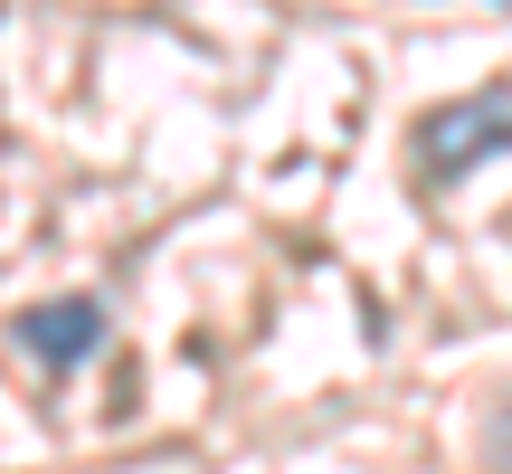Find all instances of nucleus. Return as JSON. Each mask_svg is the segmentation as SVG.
Segmentation results:
<instances>
[{"label": "nucleus", "mask_w": 512, "mask_h": 474, "mask_svg": "<svg viewBox=\"0 0 512 474\" xmlns=\"http://www.w3.org/2000/svg\"><path fill=\"white\" fill-rule=\"evenodd\" d=\"M10 332H19L29 361L76 370V361H95V342H105V304H95V294H57V304H29Z\"/></svg>", "instance_id": "nucleus-2"}, {"label": "nucleus", "mask_w": 512, "mask_h": 474, "mask_svg": "<svg viewBox=\"0 0 512 474\" xmlns=\"http://www.w3.org/2000/svg\"><path fill=\"white\" fill-rule=\"evenodd\" d=\"M408 143H418V171H427V181H465V171H484L512 143V95L484 86V95H456V105H427Z\"/></svg>", "instance_id": "nucleus-1"}]
</instances>
